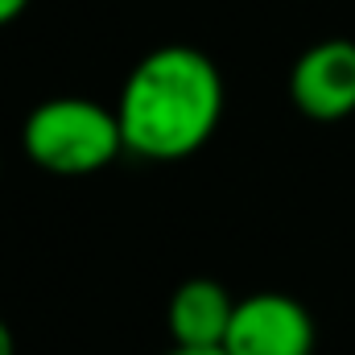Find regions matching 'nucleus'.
Listing matches in <instances>:
<instances>
[{
	"label": "nucleus",
	"mask_w": 355,
	"mask_h": 355,
	"mask_svg": "<svg viewBox=\"0 0 355 355\" xmlns=\"http://www.w3.org/2000/svg\"><path fill=\"white\" fill-rule=\"evenodd\" d=\"M25 8H29V0H0V29H4V25H12Z\"/></svg>",
	"instance_id": "6"
},
{
	"label": "nucleus",
	"mask_w": 355,
	"mask_h": 355,
	"mask_svg": "<svg viewBox=\"0 0 355 355\" xmlns=\"http://www.w3.org/2000/svg\"><path fill=\"white\" fill-rule=\"evenodd\" d=\"M21 153L29 166L54 178H87L107 170L124 149L116 107L91 95L42 99L21 124Z\"/></svg>",
	"instance_id": "2"
},
{
	"label": "nucleus",
	"mask_w": 355,
	"mask_h": 355,
	"mask_svg": "<svg viewBox=\"0 0 355 355\" xmlns=\"http://www.w3.org/2000/svg\"><path fill=\"white\" fill-rule=\"evenodd\" d=\"M318 327L314 314L277 289H261L236 302V318L227 331V355H314Z\"/></svg>",
	"instance_id": "3"
},
{
	"label": "nucleus",
	"mask_w": 355,
	"mask_h": 355,
	"mask_svg": "<svg viewBox=\"0 0 355 355\" xmlns=\"http://www.w3.org/2000/svg\"><path fill=\"white\" fill-rule=\"evenodd\" d=\"M223 75L198 46H157L132 62L116 95L124 149L145 162L194 157L223 120Z\"/></svg>",
	"instance_id": "1"
},
{
	"label": "nucleus",
	"mask_w": 355,
	"mask_h": 355,
	"mask_svg": "<svg viewBox=\"0 0 355 355\" xmlns=\"http://www.w3.org/2000/svg\"><path fill=\"white\" fill-rule=\"evenodd\" d=\"M289 99L306 120L318 124L355 116V42L327 37L302 50L289 71Z\"/></svg>",
	"instance_id": "4"
},
{
	"label": "nucleus",
	"mask_w": 355,
	"mask_h": 355,
	"mask_svg": "<svg viewBox=\"0 0 355 355\" xmlns=\"http://www.w3.org/2000/svg\"><path fill=\"white\" fill-rule=\"evenodd\" d=\"M0 355H17V339H12V327L0 318Z\"/></svg>",
	"instance_id": "7"
},
{
	"label": "nucleus",
	"mask_w": 355,
	"mask_h": 355,
	"mask_svg": "<svg viewBox=\"0 0 355 355\" xmlns=\"http://www.w3.org/2000/svg\"><path fill=\"white\" fill-rule=\"evenodd\" d=\"M232 318H236V297L211 277L182 281L170 293V306H166L170 343L182 347V352H215V347H223L227 331H232Z\"/></svg>",
	"instance_id": "5"
},
{
	"label": "nucleus",
	"mask_w": 355,
	"mask_h": 355,
	"mask_svg": "<svg viewBox=\"0 0 355 355\" xmlns=\"http://www.w3.org/2000/svg\"><path fill=\"white\" fill-rule=\"evenodd\" d=\"M166 355H227L223 347H215V352H182V347H170Z\"/></svg>",
	"instance_id": "8"
}]
</instances>
